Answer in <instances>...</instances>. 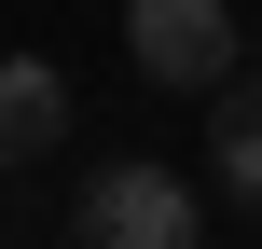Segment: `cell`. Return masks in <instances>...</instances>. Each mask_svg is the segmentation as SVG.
<instances>
[{
	"label": "cell",
	"mask_w": 262,
	"mask_h": 249,
	"mask_svg": "<svg viewBox=\"0 0 262 249\" xmlns=\"http://www.w3.org/2000/svg\"><path fill=\"white\" fill-rule=\"evenodd\" d=\"M69 222H83V249H207V208H193V180H180V166H152V152L97 166Z\"/></svg>",
	"instance_id": "6da1fadb"
},
{
	"label": "cell",
	"mask_w": 262,
	"mask_h": 249,
	"mask_svg": "<svg viewBox=\"0 0 262 249\" xmlns=\"http://www.w3.org/2000/svg\"><path fill=\"white\" fill-rule=\"evenodd\" d=\"M124 55L166 97H221L235 83V0H124Z\"/></svg>",
	"instance_id": "7a4b0ae2"
},
{
	"label": "cell",
	"mask_w": 262,
	"mask_h": 249,
	"mask_svg": "<svg viewBox=\"0 0 262 249\" xmlns=\"http://www.w3.org/2000/svg\"><path fill=\"white\" fill-rule=\"evenodd\" d=\"M55 125H69V69L55 55H0V166L55 152Z\"/></svg>",
	"instance_id": "3957f363"
},
{
	"label": "cell",
	"mask_w": 262,
	"mask_h": 249,
	"mask_svg": "<svg viewBox=\"0 0 262 249\" xmlns=\"http://www.w3.org/2000/svg\"><path fill=\"white\" fill-rule=\"evenodd\" d=\"M207 152H221V194L262 208V83H221L207 97Z\"/></svg>",
	"instance_id": "277c9868"
}]
</instances>
